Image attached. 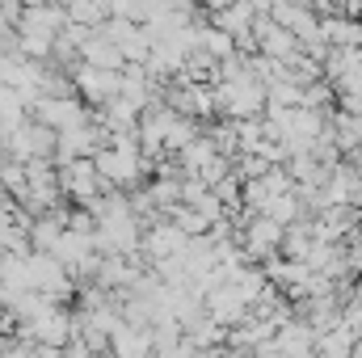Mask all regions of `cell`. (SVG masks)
Returning a JSON list of instances; mask_svg holds the SVG:
<instances>
[{
  "mask_svg": "<svg viewBox=\"0 0 362 358\" xmlns=\"http://www.w3.org/2000/svg\"><path fill=\"white\" fill-rule=\"evenodd\" d=\"M76 85H81L85 97L101 101V97H118V93H122V76H118L114 68H93V64H81V68H76Z\"/></svg>",
  "mask_w": 362,
  "mask_h": 358,
  "instance_id": "cell-1",
  "label": "cell"
},
{
  "mask_svg": "<svg viewBox=\"0 0 362 358\" xmlns=\"http://www.w3.org/2000/svg\"><path fill=\"white\" fill-rule=\"evenodd\" d=\"M81 55H85V64H93V68H114V72H118V64L127 59V55L118 51V42H114V38H105V34L89 38V42L81 47Z\"/></svg>",
  "mask_w": 362,
  "mask_h": 358,
  "instance_id": "cell-2",
  "label": "cell"
},
{
  "mask_svg": "<svg viewBox=\"0 0 362 358\" xmlns=\"http://www.w3.org/2000/svg\"><path fill=\"white\" fill-rule=\"evenodd\" d=\"M320 34H325L333 47L346 51V47H354V42L362 38V25L358 21H350V17H329V21H320Z\"/></svg>",
  "mask_w": 362,
  "mask_h": 358,
  "instance_id": "cell-3",
  "label": "cell"
},
{
  "mask_svg": "<svg viewBox=\"0 0 362 358\" xmlns=\"http://www.w3.org/2000/svg\"><path fill=\"white\" fill-rule=\"evenodd\" d=\"M93 178H97V169H93L89 161H76V165H68V190H76V194H93Z\"/></svg>",
  "mask_w": 362,
  "mask_h": 358,
  "instance_id": "cell-4",
  "label": "cell"
},
{
  "mask_svg": "<svg viewBox=\"0 0 362 358\" xmlns=\"http://www.w3.org/2000/svg\"><path fill=\"white\" fill-rule=\"evenodd\" d=\"M206 4H211L215 13H223V8H228V4H236V0H206Z\"/></svg>",
  "mask_w": 362,
  "mask_h": 358,
  "instance_id": "cell-5",
  "label": "cell"
}]
</instances>
